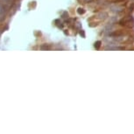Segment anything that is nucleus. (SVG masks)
<instances>
[{"instance_id": "f257e3e1", "label": "nucleus", "mask_w": 134, "mask_h": 134, "mask_svg": "<svg viewBox=\"0 0 134 134\" xmlns=\"http://www.w3.org/2000/svg\"><path fill=\"white\" fill-rule=\"evenodd\" d=\"M134 23V19L132 17H127V18H124L120 21V25L125 26H132Z\"/></svg>"}, {"instance_id": "f03ea898", "label": "nucleus", "mask_w": 134, "mask_h": 134, "mask_svg": "<svg viewBox=\"0 0 134 134\" xmlns=\"http://www.w3.org/2000/svg\"><path fill=\"white\" fill-rule=\"evenodd\" d=\"M78 13H80V14L84 13V10H83L82 8H79V9H78Z\"/></svg>"}, {"instance_id": "7ed1b4c3", "label": "nucleus", "mask_w": 134, "mask_h": 134, "mask_svg": "<svg viewBox=\"0 0 134 134\" xmlns=\"http://www.w3.org/2000/svg\"><path fill=\"white\" fill-rule=\"evenodd\" d=\"M100 44H101V42L100 41H97V42H96V44L95 45V46H96V48H99V46H100Z\"/></svg>"}]
</instances>
